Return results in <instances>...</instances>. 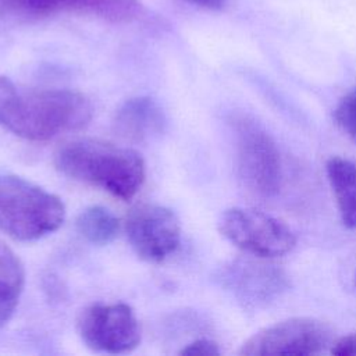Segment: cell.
I'll use <instances>...</instances> for the list:
<instances>
[{"instance_id":"6da1fadb","label":"cell","mask_w":356,"mask_h":356,"mask_svg":"<svg viewBox=\"0 0 356 356\" xmlns=\"http://www.w3.org/2000/svg\"><path fill=\"white\" fill-rule=\"evenodd\" d=\"M90 102L68 89H19L0 76V127L26 140H49L85 127Z\"/></svg>"},{"instance_id":"7a4b0ae2","label":"cell","mask_w":356,"mask_h":356,"mask_svg":"<svg viewBox=\"0 0 356 356\" xmlns=\"http://www.w3.org/2000/svg\"><path fill=\"white\" fill-rule=\"evenodd\" d=\"M54 165L64 175L97 186L128 200L145 181V161L134 149L99 139H74L54 153Z\"/></svg>"},{"instance_id":"3957f363","label":"cell","mask_w":356,"mask_h":356,"mask_svg":"<svg viewBox=\"0 0 356 356\" xmlns=\"http://www.w3.org/2000/svg\"><path fill=\"white\" fill-rule=\"evenodd\" d=\"M61 199L10 174H0V229L18 241H36L64 221Z\"/></svg>"},{"instance_id":"277c9868","label":"cell","mask_w":356,"mask_h":356,"mask_svg":"<svg viewBox=\"0 0 356 356\" xmlns=\"http://www.w3.org/2000/svg\"><path fill=\"white\" fill-rule=\"evenodd\" d=\"M238 174L243 186L254 196L271 197L281 185L280 152L273 138L248 115L232 120Z\"/></svg>"},{"instance_id":"5b68a950","label":"cell","mask_w":356,"mask_h":356,"mask_svg":"<svg viewBox=\"0 0 356 356\" xmlns=\"http://www.w3.org/2000/svg\"><path fill=\"white\" fill-rule=\"evenodd\" d=\"M218 229L232 245L261 259L281 257L296 245V236L288 225L253 209L225 210L218 220Z\"/></svg>"},{"instance_id":"8992f818","label":"cell","mask_w":356,"mask_h":356,"mask_svg":"<svg viewBox=\"0 0 356 356\" xmlns=\"http://www.w3.org/2000/svg\"><path fill=\"white\" fill-rule=\"evenodd\" d=\"M332 343V330L321 320L293 317L268 325L253 334L241 348L243 356L321 353Z\"/></svg>"},{"instance_id":"52a82bcc","label":"cell","mask_w":356,"mask_h":356,"mask_svg":"<svg viewBox=\"0 0 356 356\" xmlns=\"http://www.w3.org/2000/svg\"><path fill=\"white\" fill-rule=\"evenodd\" d=\"M76 330L88 348L103 353H127L140 342L138 318L125 303H96L83 309Z\"/></svg>"},{"instance_id":"ba28073f","label":"cell","mask_w":356,"mask_h":356,"mask_svg":"<svg viewBox=\"0 0 356 356\" xmlns=\"http://www.w3.org/2000/svg\"><path fill=\"white\" fill-rule=\"evenodd\" d=\"M128 241L135 253L150 263H160L171 256L181 242L177 216L154 203L134 206L125 220Z\"/></svg>"},{"instance_id":"9c48e42d","label":"cell","mask_w":356,"mask_h":356,"mask_svg":"<svg viewBox=\"0 0 356 356\" xmlns=\"http://www.w3.org/2000/svg\"><path fill=\"white\" fill-rule=\"evenodd\" d=\"M75 13L110 22H129L140 13L139 0H0V17L38 19Z\"/></svg>"},{"instance_id":"30bf717a","label":"cell","mask_w":356,"mask_h":356,"mask_svg":"<svg viewBox=\"0 0 356 356\" xmlns=\"http://www.w3.org/2000/svg\"><path fill=\"white\" fill-rule=\"evenodd\" d=\"M259 260H245L232 266L229 281L239 299L249 306H264L288 286L286 275L277 266Z\"/></svg>"},{"instance_id":"8fae6325","label":"cell","mask_w":356,"mask_h":356,"mask_svg":"<svg viewBox=\"0 0 356 356\" xmlns=\"http://www.w3.org/2000/svg\"><path fill=\"white\" fill-rule=\"evenodd\" d=\"M165 125L161 107L147 96L128 99L115 113L113 128L115 134L129 142H146L160 135Z\"/></svg>"},{"instance_id":"7c38bea8","label":"cell","mask_w":356,"mask_h":356,"mask_svg":"<svg viewBox=\"0 0 356 356\" xmlns=\"http://www.w3.org/2000/svg\"><path fill=\"white\" fill-rule=\"evenodd\" d=\"M325 171L331 185L338 213L346 228H356V164L348 159L332 156Z\"/></svg>"},{"instance_id":"4fadbf2b","label":"cell","mask_w":356,"mask_h":356,"mask_svg":"<svg viewBox=\"0 0 356 356\" xmlns=\"http://www.w3.org/2000/svg\"><path fill=\"white\" fill-rule=\"evenodd\" d=\"M25 271L17 254L0 241V327L8 323L19 302Z\"/></svg>"},{"instance_id":"5bb4252c","label":"cell","mask_w":356,"mask_h":356,"mask_svg":"<svg viewBox=\"0 0 356 356\" xmlns=\"http://www.w3.org/2000/svg\"><path fill=\"white\" fill-rule=\"evenodd\" d=\"M76 229L88 242L106 245L117 236L120 222L108 209L103 206H90L78 216Z\"/></svg>"},{"instance_id":"9a60e30c","label":"cell","mask_w":356,"mask_h":356,"mask_svg":"<svg viewBox=\"0 0 356 356\" xmlns=\"http://www.w3.org/2000/svg\"><path fill=\"white\" fill-rule=\"evenodd\" d=\"M334 121L341 132L356 143V85L338 102L334 110Z\"/></svg>"},{"instance_id":"2e32d148","label":"cell","mask_w":356,"mask_h":356,"mask_svg":"<svg viewBox=\"0 0 356 356\" xmlns=\"http://www.w3.org/2000/svg\"><path fill=\"white\" fill-rule=\"evenodd\" d=\"M179 353L188 355V356H216V355H220V348L211 339L199 338V339H195L193 342L185 345L179 350Z\"/></svg>"},{"instance_id":"e0dca14e","label":"cell","mask_w":356,"mask_h":356,"mask_svg":"<svg viewBox=\"0 0 356 356\" xmlns=\"http://www.w3.org/2000/svg\"><path fill=\"white\" fill-rule=\"evenodd\" d=\"M330 352L335 356H356V332L346 334L332 341Z\"/></svg>"},{"instance_id":"ac0fdd59","label":"cell","mask_w":356,"mask_h":356,"mask_svg":"<svg viewBox=\"0 0 356 356\" xmlns=\"http://www.w3.org/2000/svg\"><path fill=\"white\" fill-rule=\"evenodd\" d=\"M196 7H200V8H206V10H221L224 8L227 0H185Z\"/></svg>"},{"instance_id":"d6986e66","label":"cell","mask_w":356,"mask_h":356,"mask_svg":"<svg viewBox=\"0 0 356 356\" xmlns=\"http://www.w3.org/2000/svg\"><path fill=\"white\" fill-rule=\"evenodd\" d=\"M355 286H356V277H355Z\"/></svg>"}]
</instances>
